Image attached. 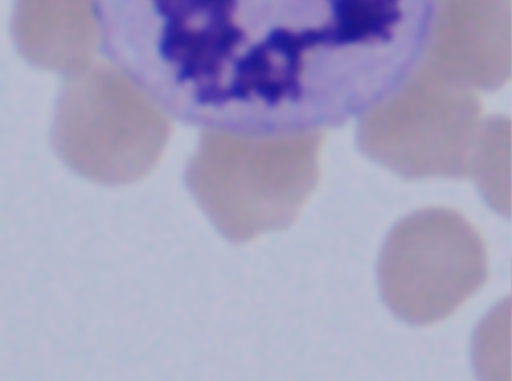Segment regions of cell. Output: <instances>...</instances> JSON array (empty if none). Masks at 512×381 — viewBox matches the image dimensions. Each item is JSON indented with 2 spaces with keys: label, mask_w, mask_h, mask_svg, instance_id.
<instances>
[{
  "label": "cell",
  "mask_w": 512,
  "mask_h": 381,
  "mask_svg": "<svg viewBox=\"0 0 512 381\" xmlns=\"http://www.w3.org/2000/svg\"><path fill=\"white\" fill-rule=\"evenodd\" d=\"M318 131L249 135L208 129L188 186L218 230L246 242L295 221L319 178Z\"/></svg>",
  "instance_id": "cell-1"
},
{
  "label": "cell",
  "mask_w": 512,
  "mask_h": 381,
  "mask_svg": "<svg viewBox=\"0 0 512 381\" xmlns=\"http://www.w3.org/2000/svg\"><path fill=\"white\" fill-rule=\"evenodd\" d=\"M167 110L118 66L73 74L57 109L54 143L79 174L105 184L134 182L157 164L170 136Z\"/></svg>",
  "instance_id": "cell-2"
},
{
  "label": "cell",
  "mask_w": 512,
  "mask_h": 381,
  "mask_svg": "<svg viewBox=\"0 0 512 381\" xmlns=\"http://www.w3.org/2000/svg\"><path fill=\"white\" fill-rule=\"evenodd\" d=\"M488 274L481 234L448 208H426L403 218L379 262L384 301L400 319L419 325L449 317L483 287Z\"/></svg>",
  "instance_id": "cell-3"
},
{
  "label": "cell",
  "mask_w": 512,
  "mask_h": 381,
  "mask_svg": "<svg viewBox=\"0 0 512 381\" xmlns=\"http://www.w3.org/2000/svg\"><path fill=\"white\" fill-rule=\"evenodd\" d=\"M101 31L92 0H28L16 25V43L31 63L76 73L92 59Z\"/></svg>",
  "instance_id": "cell-4"
}]
</instances>
